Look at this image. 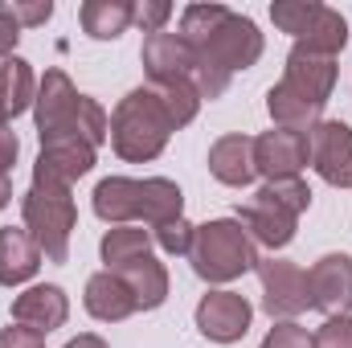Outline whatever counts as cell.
<instances>
[{
  "label": "cell",
  "mask_w": 352,
  "mask_h": 348,
  "mask_svg": "<svg viewBox=\"0 0 352 348\" xmlns=\"http://www.w3.org/2000/svg\"><path fill=\"white\" fill-rule=\"evenodd\" d=\"M180 37L213 58L226 74L250 70L263 58V33L250 17L226 8V4H188L180 12Z\"/></svg>",
  "instance_id": "1"
},
{
  "label": "cell",
  "mask_w": 352,
  "mask_h": 348,
  "mask_svg": "<svg viewBox=\"0 0 352 348\" xmlns=\"http://www.w3.org/2000/svg\"><path fill=\"white\" fill-rule=\"evenodd\" d=\"M173 119L160 102L156 87H135L119 98V107L111 111V144L127 164H148L168 148L173 135Z\"/></svg>",
  "instance_id": "2"
},
{
  "label": "cell",
  "mask_w": 352,
  "mask_h": 348,
  "mask_svg": "<svg viewBox=\"0 0 352 348\" xmlns=\"http://www.w3.org/2000/svg\"><path fill=\"white\" fill-rule=\"evenodd\" d=\"M21 217L29 238L37 242V250L50 262L70 259V234L78 226V209L70 197V184L58 180H33L29 193L21 197Z\"/></svg>",
  "instance_id": "3"
},
{
  "label": "cell",
  "mask_w": 352,
  "mask_h": 348,
  "mask_svg": "<svg viewBox=\"0 0 352 348\" xmlns=\"http://www.w3.org/2000/svg\"><path fill=\"white\" fill-rule=\"evenodd\" d=\"M188 262H192L197 279H205V283H234L258 266V250L234 217H217V221L197 226Z\"/></svg>",
  "instance_id": "4"
},
{
  "label": "cell",
  "mask_w": 352,
  "mask_h": 348,
  "mask_svg": "<svg viewBox=\"0 0 352 348\" xmlns=\"http://www.w3.org/2000/svg\"><path fill=\"white\" fill-rule=\"evenodd\" d=\"M258 279H263V312L270 320H295L311 307V287L307 270L291 259H258Z\"/></svg>",
  "instance_id": "5"
},
{
  "label": "cell",
  "mask_w": 352,
  "mask_h": 348,
  "mask_svg": "<svg viewBox=\"0 0 352 348\" xmlns=\"http://www.w3.org/2000/svg\"><path fill=\"white\" fill-rule=\"evenodd\" d=\"M78 107L82 94L74 90L66 70H45V78L37 83L33 98V119H37V135L54 140V135H78Z\"/></svg>",
  "instance_id": "6"
},
{
  "label": "cell",
  "mask_w": 352,
  "mask_h": 348,
  "mask_svg": "<svg viewBox=\"0 0 352 348\" xmlns=\"http://www.w3.org/2000/svg\"><path fill=\"white\" fill-rule=\"evenodd\" d=\"M311 144V168L332 188H352V127L340 119H320L307 131Z\"/></svg>",
  "instance_id": "7"
},
{
  "label": "cell",
  "mask_w": 352,
  "mask_h": 348,
  "mask_svg": "<svg viewBox=\"0 0 352 348\" xmlns=\"http://www.w3.org/2000/svg\"><path fill=\"white\" fill-rule=\"evenodd\" d=\"M250 320H254V307L238 291H209L197 303V332L217 345H238L250 332Z\"/></svg>",
  "instance_id": "8"
},
{
  "label": "cell",
  "mask_w": 352,
  "mask_h": 348,
  "mask_svg": "<svg viewBox=\"0 0 352 348\" xmlns=\"http://www.w3.org/2000/svg\"><path fill=\"white\" fill-rule=\"evenodd\" d=\"M144 74L152 78V87H168V83H188L197 74V50L180 37V33H148L144 37Z\"/></svg>",
  "instance_id": "9"
},
{
  "label": "cell",
  "mask_w": 352,
  "mask_h": 348,
  "mask_svg": "<svg viewBox=\"0 0 352 348\" xmlns=\"http://www.w3.org/2000/svg\"><path fill=\"white\" fill-rule=\"evenodd\" d=\"M307 160H311L307 131H287V127H274V131H263V135L254 140V168H258L266 180L299 176Z\"/></svg>",
  "instance_id": "10"
},
{
  "label": "cell",
  "mask_w": 352,
  "mask_h": 348,
  "mask_svg": "<svg viewBox=\"0 0 352 348\" xmlns=\"http://www.w3.org/2000/svg\"><path fill=\"white\" fill-rule=\"evenodd\" d=\"M94 144L82 135H54L41 140V156L33 164V180H58V184H74L78 176L94 168Z\"/></svg>",
  "instance_id": "11"
},
{
  "label": "cell",
  "mask_w": 352,
  "mask_h": 348,
  "mask_svg": "<svg viewBox=\"0 0 352 348\" xmlns=\"http://www.w3.org/2000/svg\"><path fill=\"white\" fill-rule=\"evenodd\" d=\"M311 307L324 316H349L352 312V259L349 254H324L307 270Z\"/></svg>",
  "instance_id": "12"
},
{
  "label": "cell",
  "mask_w": 352,
  "mask_h": 348,
  "mask_svg": "<svg viewBox=\"0 0 352 348\" xmlns=\"http://www.w3.org/2000/svg\"><path fill=\"white\" fill-rule=\"evenodd\" d=\"M283 87L303 94L307 102L316 107H328L332 87H336V58H324V54H311V50H291L287 54V70H283Z\"/></svg>",
  "instance_id": "13"
},
{
  "label": "cell",
  "mask_w": 352,
  "mask_h": 348,
  "mask_svg": "<svg viewBox=\"0 0 352 348\" xmlns=\"http://www.w3.org/2000/svg\"><path fill=\"white\" fill-rule=\"evenodd\" d=\"M238 226L250 234V242L270 246V250H283V246H291L299 217H295V213H287L283 205H274L270 197L254 193L246 205H238Z\"/></svg>",
  "instance_id": "14"
},
{
  "label": "cell",
  "mask_w": 352,
  "mask_h": 348,
  "mask_svg": "<svg viewBox=\"0 0 352 348\" xmlns=\"http://www.w3.org/2000/svg\"><path fill=\"white\" fill-rule=\"evenodd\" d=\"M66 320H70V299H66V291L54 287V283H37V287L21 291V295L12 299V324L33 328V332H41V336H50V332L62 328Z\"/></svg>",
  "instance_id": "15"
},
{
  "label": "cell",
  "mask_w": 352,
  "mask_h": 348,
  "mask_svg": "<svg viewBox=\"0 0 352 348\" xmlns=\"http://www.w3.org/2000/svg\"><path fill=\"white\" fill-rule=\"evenodd\" d=\"M82 303H87L90 316L102 320V324H119V320H127L131 312H140L131 287H127L115 270H98V274H90Z\"/></svg>",
  "instance_id": "16"
},
{
  "label": "cell",
  "mask_w": 352,
  "mask_h": 348,
  "mask_svg": "<svg viewBox=\"0 0 352 348\" xmlns=\"http://www.w3.org/2000/svg\"><path fill=\"white\" fill-rule=\"evenodd\" d=\"M209 173L230 188H246L258 168H254V140L250 135H221L209 148Z\"/></svg>",
  "instance_id": "17"
},
{
  "label": "cell",
  "mask_w": 352,
  "mask_h": 348,
  "mask_svg": "<svg viewBox=\"0 0 352 348\" xmlns=\"http://www.w3.org/2000/svg\"><path fill=\"white\" fill-rule=\"evenodd\" d=\"M41 266V250L29 238L25 226H4L0 230V283L4 287H21L37 274Z\"/></svg>",
  "instance_id": "18"
},
{
  "label": "cell",
  "mask_w": 352,
  "mask_h": 348,
  "mask_svg": "<svg viewBox=\"0 0 352 348\" xmlns=\"http://www.w3.org/2000/svg\"><path fill=\"white\" fill-rule=\"evenodd\" d=\"M94 213L111 226H131L140 217V180L107 176L94 184Z\"/></svg>",
  "instance_id": "19"
},
{
  "label": "cell",
  "mask_w": 352,
  "mask_h": 348,
  "mask_svg": "<svg viewBox=\"0 0 352 348\" xmlns=\"http://www.w3.org/2000/svg\"><path fill=\"white\" fill-rule=\"evenodd\" d=\"M82 33L94 41H115L135 25V4L131 0H87L78 8Z\"/></svg>",
  "instance_id": "20"
},
{
  "label": "cell",
  "mask_w": 352,
  "mask_h": 348,
  "mask_svg": "<svg viewBox=\"0 0 352 348\" xmlns=\"http://www.w3.org/2000/svg\"><path fill=\"white\" fill-rule=\"evenodd\" d=\"M115 274L131 287L135 307H144V312H156V307L168 299V270H164V262H156L152 254L127 262V266H119Z\"/></svg>",
  "instance_id": "21"
},
{
  "label": "cell",
  "mask_w": 352,
  "mask_h": 348,
  "mask_svg": "<svg viewBox=\"0 0 352 348\" xmlns=\"http://www.w3.org/2000/svg\"><path fill=\"white\" fill-rule=\"evenodd\" d=\"M180 209H184V193L176 188L173 180H164V176L140 180V217H144V226L156 230L164 221H176V217H184Z\"/></svg>",
  "instance_id": "22"
},
{
  "label": "cell",
  "mask_w": 352,
  "mask_h": 348,
  "mask_svg": "<svg viewBox=\"0 0 352 348\" xmlns=\"http://www.w3.org/2000/svg\"><path fill=\"white\" fill-rule=\"evenodd\" d=\"M266 111H270V119H274L278 127H287V131H311V127L320 123V115H324V107L307 102L303 94L287 90L283 83L266 90Z\"/></svg>",
  "instance_id": "23"
},
{
  "label": "cell",
  "mask_w": 352,
  "mask_h": 348,
  "mask_svg": "<svg viewBox=\"0 0 352 348\" xmlns=\"http://www.w3.org/2000/svg\"><path fill=\"white\" fill-rule=\"evenodd\" d=\"M98 254L107 262V270H119V266H127L135 259H148L152 254V230H144V226H115V230L102 234Z\"/></svg>",
  "instance_id": "24"
},
{
  "label": "cell",
  "mask_w": 352,
  "mask_h": 348,
  "mask_svg": "<svg viewBox=\"0 0 352 348\" xmlns=\"http://www.w3.org/2000/svg\"><path fill=\"white\" fill-rule=\"evenodd\" d=\"M37 98V78H33V66L25 58H4L0 62V102L8 111V119H16L21 111H29Z\"/></svg>",
  "instance_id": "25"
},
{
  "label": "cell",
  "mask_w": 352,
  "mask_h": 348,
  "mask_svg": "<svg viewBox=\"0 0 352 348\" xmlns=\"http://www.w3.org/2000/svg\"><path fill=\"white\" fill-rule=\"evenodd\" d=\"M344 41H349V25H344V17H340L336 8L320 4V12L311 17L307 33H303L295 45H299V50H311V54H324V58H336V54L344 50Z\"/></svg>",
  "instance_id": "26"
},
{
  "label": "cell",
  "mask_w": 352,
  "mask_h": 348,
  "mask_svg": "<svg viewBox=\"0 0 352 348\" xmlns=\"http://www.w3.org/2000/svg\"><path fill=\"white\" fill-rule=\"evenodd\" d=\"M258 193H263V197H270L274 205H283L287 213H295V217L311 209V188H307V180H303V176H283V180H266Z\"/></svg>",
  "instance_id": "27"
},
{
  "label": "cell",
  "mask_w": 352,
  "mask_h": 348,
  "mask_svg": "<svg viewBox=\"0 0 352 348\" xmlns=\"http://www.w3.org/2000/svg\"><path fill=\"white\" fill-rule=\"evenodd\" d=\"M156 94H160V102H164V111H168L173 127L192 123V119H197V111H201V94H197V87H188V83H168V87H156Z\"/></svg>",
  "instance_id": "28"
},
{
  "label": "cell",
  "mask_w": 352,
  "mask_h": 348,
  "mask_svg": "<svg viewBox=\"0 0 352 348\" xmlns=\"http://www.w3.org/2000/svg\"><path fill=\"white\" fill-rule=\"evenodd\" d=\"M316 12H320L316 0H274V4H270V21H274L283 33H291L295 41L307 33V25H311Z\"/></svg>",
  "instance_id": "29"
},
{
  "label": "cell",
  "mask_w": 352,
  "mask_h": 348,
  "mask_svg": "<svg viewBox=\"0 0 352 348\" xmlns=\"http://www.w3.org/2000/svg\"><path fill=\"white\" fill-rule=\"evenodd\" d=\"M192 234H197V226H188L184 217H176V221H164V226L152 230V242L164 254H188L192 250Z\"/></svg>",
  "instance_id": "30"
},
{
  "label": "cell",
  "mask_w": 352,
  "mask_h": 348,
  "mask_svg": "<svg viewBox=\"0 0 352 348\" xmlns=\"http://www.w3.org/2000/svg\"><path fill=\"white\" fill-rule=\"evenodd\" d=\"M311 348H352V316H328L316 328Z\"/></svg>",
  "instance_id": "31"
},
{
  "label": "cell",
  "mask_w": 352,
  "mask_h": 348,
  "mask_svg": "<svg viewBox=\"0 0 352 348\" xmlns=\"http://www.w3.org/2000/svg\"><path fill=\"white\" fill-rule=\"evenodd\" d=\"M0 8L21 25V29H33V25H45L50 17H54V4L50 0H33V4H25V0H0Z\"/></svg>",
  "instance_id": "32"
},
{
  "label": "cell",
  "mask_w": 352,
  "mask_h": 348,
  "mask_svg": "<svg viewBox=\"0 0 352 348\" xmlns=\"http://www.w3.org/2000/svg\"><path fill=\"white\" fill-rule=\"evenodd\" d=\"M263 348H311V332L299 328L295 320H278V324L266 332Z\"/></svg>",
  "instance_id": "33"
},
{
  "label": "cell",
  "mask_w": 352,
  "mask_h": 348,
  "mask_svg": "<svg viewBox=\"0 0 352 348\" xmlns=\"http://www.w3.org/2000/svg\"><path fill=\"white\" fill-rule=\"evenodd\" d=\"M168 21H173V4L168 0H144V4H135V25L144 33H164Z\"/></svg>",
  "instance_id": "34"
},
{
  "label": "cell",
  "mask_w": 352,
  "mask_h": 348,
  "mask_svg": "<svg viewBox=\"0 0 352 348\" xmlns=\"http://www.w3.org/2000/svg\"><path fill=\"white\" fill-rule=\"evenodd\" d=\"M0 348H45V336L33 328L8 324V328H0Z\"/></svg>",
  "instance_id": "35"
},
{
  "label": "cell",
  "mask_w": 352,
  "mask_h": 348,
  "mask_svg": "<svg viewBox=\"0 0 352 348\" xmlns=\"http://www.w3.org/2000/svg\"><path fill=\"white\" fill-rule=\"evenodd\" d=\"M16 41H21V25H16V21L0 8V62H4V58H12Z\"/></svg>",
  "instance_id": "36"
},
{
  "label": "cell",
  "mask_w": 352,
  "mask_h": 348,
  "mask_svg": "<svg viewBox=\"0 0 352 348\" xmlns=\"http://www.w3.org/2000/svg\"><path fill=\"white\" fill-rule=\"evenodd\" d=\"M16 152H21V140H16V131L4 123L0 127V173L8 176V168L16 164Z\"/></svg>",
  "instance_id": "37"
},
{
  "label": "cell",
  "mask_w": 352,
  "mask_h": 348,
  "mask_svg": "<svg viewBox=\"0 0 352 348\" xmlns=\"http://www.w3.org/2000/svg\"><path fill=\"white\" fill-rule=\"evenodd\" d=\"M66 348H111L102 336H94V332H82V336H74V340H66Z\"/></svg>",
  "instance_id": "38"
},
{
  "label": "cell",
  "mask_w": 352,
  "mask_h": 348,
  "mask_svg": "<svg viewBox=\"0 0 352 348\" xmlns=\"http://www.w3.org/2000/svg\"><path fill=\"white\" fill-rule=\"evenodd\" d=\"M8 201H12V180H8V176L0 173V209H4Z\"/></svg>",
  "instance_id": "39"
},
{
  "label": "cell",
  "mask_w": 352,
  "mask_h": 348,
  "mask_svg": "<svg viewBox=\"0 0 352 348\" xmlns=\"http://www.w3.org/2000/svg\"><path fill=\"white\" fill-rule=\"evenodd\" d=\"M4 123H8V111H4V102H0V127H4Z\"/></svg>",
  "instance_id": "40"
}]
</instances>
